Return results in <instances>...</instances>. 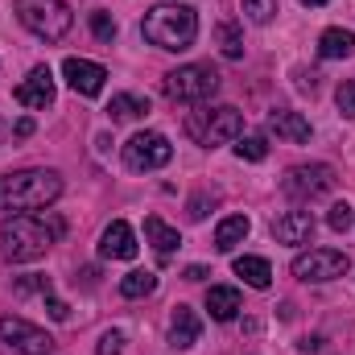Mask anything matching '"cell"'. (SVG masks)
Listing matches in <instances>:
<instances>
[{"label":"cell","mask_w":355,"mask_h":355,"mask_svg":"<svg viewBox=\"0 0 355 355\" xmlns=\"http://www.w3.org/2000/svg\"><path fill=\"white\" fill-rule=\"evenodd\" d=\"M352 223H355V211L347 202H335V207L327 211V227H331V232H347Z\"/></svg>","instance_id":"4316f807"},{"label":"cell","mask_w":355,"mask_h":355,"mask_svg":"<svg viewBox=\"0 0 355 355\" xmlns=\"http://www.w3.org/2000/svg\"><path fill=\"white\" fill-rule=\"evenodd\" d=\"M17 21L42 42H62L75 25V12L67 0H17Z\"/></svg>","instance_id":"277c9868"},{"label":"cell","mask_w":355,"mask_h":355,"mask_svg":"<svg viewBox=\"0 0 355 355\" xmlns=\"http://www.w3.org/2000/svg\"><path fill=\"white\" fill-rule=\"evenodd\" d=\"M314 215L310 211H285L281 219H272V236H277V244H289V248H297V244H310L314 240Z\"/></svg>","instance_id":"4fadbf2b"},{"label":"cell","mask_w":355,"mask_h":355,"mask_svg":"<svg viewBox=\"0 0 355 355\" xmlns=\"http://www.w3.org/2000/svg\"><path fill=\"white\" fill-rule=\"evenodd\" d=\"M141 33L145 42H153L157 50H190L194 37H198V12L186 8V4H153L141 21Z\"/></svg>","instance_id":"3957f363"},{"label":"cell","mask_w":355,"mask_h":355,"mask_svg":"<svg viewBox=\"0 0 355 355\" xmlns=\"http://www.w3.org/2000/svg\"><path fill=\"white\" fill-rule=\"evenodd\" d=\"M268 132H277L281 141L306 145V141H310V120H306L302 112H272V116H268Z\"/></svg>","instance_id":"2e32d148"},{"label":"cell","mask_w":355,"mask_h":355,"mask_svg":"<svg viewBox=\"0 0 355 355\" xmlns=\"http://www.w3.org/2000/svg\"><path fill=\"white\" fill-rule=\"evenodd\" d=\"M302 4H310V8H318V4H327V0H302Z\"/></svg>","instance_id":"8d00e7d4"},{"label":"cell","mask_w":355,"mask_h":355,"mask_svg":"<svg viewBox=\"0 0 355 355\" xmlns=\"http://www.w3.org/2000/svg\"><path fill=\"white\" fill-rule=\"evenodd\" d=\"M157 289V272H149V268H132L128 277H120V293L124 297H149Z\"/></svg>","instance_id":"603a6c76"},{"label":"cell","mask_w":355,"mask_h":355,"mask_svg":"<svg viewBox=\"0 0 355 355\" xmlns=\"http://www.w3.org/2000/svg\"><path fill=\"white\" fill-rule=\"evenodd\" d=\"M236 157H240V162H265L268 157L265 132H244V137L236 141Z\"/></svg>","instance_id":"d4e9b609"},{"label":"cell","mask_w":355,"mask_h":355,"mask_svg":"<svg viewBox=\"0 0 355 355\" xmlns=\"http://www.w3.org/2000/svg\"><path fill=\"white\" fill-rule=\"evenodd\" d=\"M248 232H252L248 215H227V219L215 227V248H219V252H236V248L248 240Z\"/></svg>","instance_id":"ac0fdd59"},{"label":"cell","mask_w":355,"mask_h":355,"mask_svg":"<svg viewBox=\"0 0 355 355\" xmlns=\"http://www.w3.org/2000/svg\"><path fill=\"white\" fill-rule=\"evenodd\" d=\"M186 132H190L202 149H215V145H223V141H232V137L244 132V116H240L236 107H227V103L202 107V112H190V116H186Z\"/></svg>","instance_id":"8992f818"},{"label":"cell","mask_w":355,"mask_h":355,"mask_svg":"<svg viewBox=\"0 0 355 355\" xmlns=\"http://www.w3.org/2000/svg\"><path fill=\"white\" fill-rule=\"evenodd\" d=\"M145 240L157 248V257H162V261H170V257H174V248L182 244V236H178L166 219H157V215H149V219H145Z\"/></svg>","instance_id":"d6986e66"},{"label":"cell","mask_w":355,"mask_h":355,"mask_svg":"<svg viewBox=\"0 0 355 355\" xmlns=\"http://www.w3.org/2000/svg\"><path fill=\"white\" fill-rule=\"evenodd\" d=\"M215 37H219L223 58H244V37H240V25L236 21H219L215 25Z\"/></svg>","instance_id":"cb8c5ba5"},{"label":"cell","mask_w":355,"mask_h":355,"mask_svg":"<svg viewBox=\"0 0 355 355\" xmlns=\"http://www.w3.org/2000/svg\"><path fill=\"white\" fill-rule=\"evenodd\" d=\"M107 112H112V120L116 124H124V120H141L145 112H149V99L145 95H112V103H107Z\"/></svg>","instance_id":"7402d4cb"},{"label":"cell","mask_w":355,"mask_h":355,"mask_svg":"<svg viewBox=\"0 0 355 355\" xmlns=\"http://www.w3.org/2000/svg\"><path fill=\"white\" fill-rule=\"evenodd\" d=\"M120 153H124V166H128L132 174H153V170L170 166L174 145H170L166 132H137V137H128V145H124Z\"/></svg>","instance_id":"52a82bcc"},{"label":"cell","mask_w":355,"mask_h":355,"mask_svg":"<svg viewBox=\"0 0 355 355\" xmlns=\"http://www.w3.org/2000/svg\"><path fill=\"white\" fill-rule=\"evenodd\" d=\"M198 335H202V318L190 306H174V314H170V343L178 352H186V347L198 343Z\"/></svg>","instance_id":"9a60e30c"},{"label":"cell","mask_w":355,"mask_h":355,"mask_svg":"<svg viewBox=\"0 0 355 355\" xmlns=\"http://www.w3.org/2000/svg\"><path fill=\"white\" fill-rule=\"evenodd\" d=\"M335 103H339V112H343L347 120H355V79L339 83V91H335Z\"/></svg>","instance_id":"f1b7e54d"},{"label":"cell","mask_w":355,"mask_h":355,"mask_svg":"<svg viewBox=\"0 0 355 355\" xmlns=\"http://www.w3.org/2000/svg\"><path fill=\"white\" fill-rule=\"evenodd\" d=\"M12 99H17L21 107L46 112V107L54 103V75H50V67H33V71L25 75V83L12 91Z\"/></svg>","instance_id":"8fae6325"},{"label":"cell","mask_w":355,"mask_h":355,"mask_svg":"<svg viewBox=\"0 0 355 355\" xmlns=\"http://www.w3.org/2000/svg\"><path fill=\"white\" fill-rule=\"evenodd\" d=\"M318 54L322 58H352L355 54V33L352 29H327L318 37Z\"/></svg>","instance_id":"44dd1931"},{"label":"cell","mask_w":355,"mask_h":355,"mask_svg":"<svg viewBox=\"0 0 355 355\" xmlns=\"http://www.w3.org/2000/svg\"><path fill=\"white\" fill-rule=\"evenodd\" d=\"M99 257L103 261H132L137 257V236L124 219H112L99 236Z\"/></svg>","instance_id":"5bb4252c"},{"label":"cell","mask_w":355,"mask_h":355,"mask_svg":"<svg viewBox=\"0 0 355 355\" xmlns=\"http://www.w3.org/2000/svg\"><path fill=\"white\" fill-rule=\"evenodd\" d=\"M4 137H8V124H4V120H0V145H4Z\"/></svg>","instance_id":"d590c367"},{"label":"cell","mask_w":355,"mask_h":355,"mask_svg":"<svg viewBox=\"0 0 355 355\" xmlns=\"http://www.w3.org/2000/svg\"><path fill=\"white\" fill-rule=\"evenodd\" d=\"M240 289L236 285H211L207 289V310H211V318L215 322H232L236 314H240Z\"/></svg>","instance_id":"e0dca14e"},{"label":"cell","mask_w":355,"mask_h":355,"mask_svg":"<svg viewBox=\"0 0 355 355\" xmlns=\"http://www.w3.org/2000/svg\"><path fill=\"white\" fill-rule=\"evenodd\" d=\"M0 339L21 355H50L54 352V339L42 327H33L29 318H17V314H4L0 318Z\"/></svg>","instance_id":"30bf717a"},{"label":"cell","mask_w":355,"mask_h":355,"mask_svg":"<svg viewBox=\"0 0 355 355\" xmlns=\"http://www.w3.org/2000/svg\"><path fill=\"white\" fill-rule=\"evenodd\" d=\"M186 277H190V281H202V277H207V268H202V265H190V268H186Z\"/></svg>","instance_id":"e575fe53"},{"label":"cell","mask_w":355,"mask_h":355,"mask_svg":"<svg viewBox=\"0 0 355 355\" xmlns=\"http://www.w3.org/2000/svg\"><path fill=\"white\" fill-rule=\"evenodd\" d=\"M223 87L219 71L211 62H190V67H178L162 79V91L170 103H207L215 91Z\"/></svg>","instance_id":"5b68a950"},{"label":"cell","mask_w":355,"mask_h":355,"mask_svg":"<svg viewBox=\"0 0 355 355\" xmlns=\"http://www.w3.org/2000/svg\"><path fill=\"white\" fill-rule=\"evenodd\" d=\"M12 132H17V137H33V120H29V116H25V120H17V128H12Z\"/></svg>","instance_id":"d6a6232c"},{"label":"cell","mask_w":355,"mask_h":355,"mask_svg":"<svg viewBox=\"0 0 355 355\" xmlns=\"http://www.w3.org/2000/svg\"><path fill=\"white\" fill-rule=\"evenodd\" d=\"M347 268H352L347 252H335V248H310V252H302V257L293 261V277H297V281H314V285H322V281L343 277Z\"/></svg>","instance_id":"9c48e42d"},{"label":"cell","mask_w":355,"mask_h":355,"mask_svg":"<svg viewBox=\"0 0 355 355\" xmlns=\"http://www.w3.org/2000/svg\"><path fill=\"white\" fill-rule=\"evenodd\" d=\"M67 232V223L58 215H12L0 223V252L12 265H29L37 257H46V248Z\"/></svg>","instance_id":"6da1fadb"},{"label":"cell","mask_w":355,"mask_h":355,"mask_svg":"<svg viewBox=\"0 0 355 355\" xmlns=\"http://www.w3.org/2000/svg\"><path fill=\"white\" fill-rule=\"evenodd\" d=\"M46 310H50V318H54V322H67V318H71V306H67V302H58L54 293H46Z\"/></svg>","instance_id":"4dcf8cb0"},{"label":"cell","mask_w":355,"mask_h":355,"mask_svg":"<svg viewBox=\"0 0 355 355\" xmlns=\"http://www.w3.org/2000/svg\"><path fill=\"white\" fill-rule=\"evenodd\" d=\"M244 17L252 25H268L277 17V0H244Z\"/></svg>","instance_id":"484cf974"},{"label":"cell","mask_w":355,"mask_h":355,"mask_svg":"<svg viewBox=\"0 0 355 355\" xmlns=\"http://www.w3.org/2000/svg\"><path fill=\"white\" fill-rule=\"evenodd\" d=\"M91 33H95L99 42H112V37H116V21H112V12H103V8L91 12Z\"/></svg>","instance_id":"83f0119b"},{"label":"cell","mask_w":355,"mask_h":355,"mask_svg":"<svg viewBox=\"0 0 355 355\" xmlns=\"http://www.w3.org/2000/svg\"><path fill=\"white\" fill-rule=\"evenodd\" d=\"M202 215H207V198H194L190 202V219H202Z\"/></svg>","instance_id":"836d02e7"},{"label":"cell","mask_w":355,"mask_h":355,"mask_svg":"<svg viewBox=\"0 0 355 355\" xmlns=\"http://www.w3.org/2000/svg\"><path fill=\"white\" fill-rule=\"evenodd\" d=\"M17 289H21V293H50V281H46V277H21Z\"/></svg>","instance_id":"1f68e13d"},{"label":"cell","mask_w":355,"mask_h":355,"mask_svg":"<svg viewBox=\"0 0 355 355\" xmlns=\"http://www.w3.org/2000/svg\"><path fill=\"white\" fill-rule=\"evenodd\" d=\"M58 194H62L58 170H17V174L0 178V211L33 215V211L50 207Z\"/></svg>","instance_id":"7a4b0ae2"},{"label":"cell","mask_w":355,"mask_h":355,"mask_svg":"<svg viewBox=\"0 0 355 355\" xmlns=\"http://www.w3.org/2000/svg\"><path fill=\"white\" fill-rule=\"evenodd\" d=\"M236 277H244L252 289H268L272 285V268H268L265 257H236Z\"/></svg>","instance_id":"ffe728a7"},{"label":"cell","mask_w":355,"mask_h":355,"mask_svg":"<svg viewBox=\"0 0 355 355\" xmlns=\"http://www.w3.org/2000/svg\"><path fill=\"white\" fill-rule=\"evenodd\" d=\"M124 331H103V339H99V355H124Z\"/></svg>","instance_id":"f546056e"},{"label":"cell","mask_w":355,"mask_h":355,"mask_svg":"<svg viewBox=\"0 0 355 355\" xmlns=\"http://www.w3.org/2000/svg\"><path fill=\"white\" fill-rule=\"evenodd\" d=\"M62 79L71 83V91H79V95H99L103 83H107V71L99 67V62H87V58H67L62 62Z\"/></svg>","instance_id":"7c38bea8"},{"label":"cell","mask_w":355,"mask_h":355,"mask_svg":"<svg viewBox=\"0 0 355 355\" xmlns=\"http://www.w3.org/2000/svg\"><path fill=\"white\" fill-rule=\"evenodd\" d=\"M335 170L327 166V162H310V166H293L285 182H281V190L293 198V202H314V198H322V194H331L335 190Z\"/></svg>","instance_id":"ba28073f"}]
</instances>
